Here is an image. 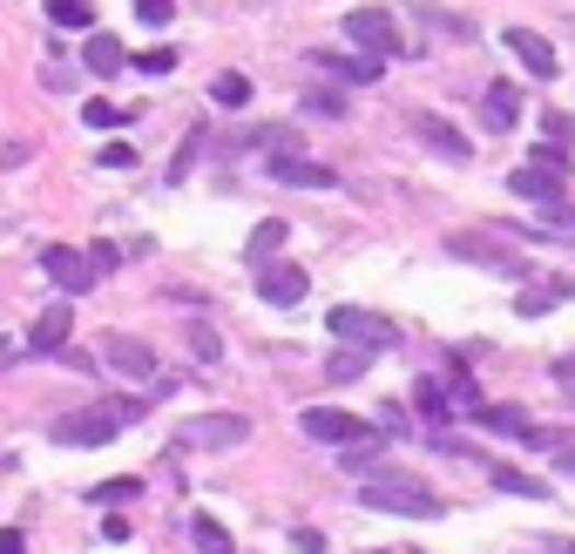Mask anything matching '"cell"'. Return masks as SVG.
<instances>
[{
  "instance_id": "cell-19",
  "label": "cell",
  "mask_w": 575,
  "mask_h": 554,
  "mask_svg": "<svg viewBox=\"0 0 575 554\" xmlns=\"http://www.w3.org/2000/svg\"><path fill=\"white\" fill-rule=\"evenodd\" d=\"M82 61H89V74H115V68H123L129 55H123V42H115V34H89Z\"/></svg>"
},
{
  "instance_id": "cell-15",
  "label": "cell",
  "mask_w": 575,
  "mask_h": 554,
  "mask_svg": "<svg viewBox=\"0 0 575 554\" xmlns=\"http://www.w3.org/2000/svg\"><path fill=\"white\" fill-rule=\"evenodd\" d=\"M413 129H419V136H427V149H440V155H447V163H468V155H474V142H468V136H460L453 123H434V115H413Z\"/></svg>"
},
{
  "instance_id": "cell-30",
  "label": "cell",
  "mask_w": 575,
  "mask_h": 554,
  "mask_svg": "<svg viewBox=\"0 0 575 554\" xmlns=\"http://www.w3.org/2000/svg\"><path fill=\"white\" fill-rule=\"evenodd\" d=\"M136 21L142 27H170L176 21V0H136Z\"/></svg>"
},
{
  "instance_id": "cell-27",
  "label": "cell",
  "mask_w": 575,
  "mask_h": 554,
  "mask_svg": "<svg viewBox=\"0 0 575 554\" xmlns=\"http://www.w3.org/2000/svg\"><path fill=\"white\" fill-rule=\"evenodd\" d=\"M555 298H562L555 285H534V291H521V298H515V311H521V319H542V311H555Z\"/></svg>"
},
{
  "instance_id": "cell-11",
  "label": "cell",
  "mask_w": 575,
  "mask_h": 554,
  "mask_svg": "<svg viewBox=\"0 0 575 554\" xmlns=\"http://www.w3.org/2000/svg\"><path fill=\"white\" fill-rule=\"evenodd\" d=\"M502 42L515 48V61H521L528 74H542V82H549V74L562 68V61H555V48H549V34H534V27H508Z\"/></svg>"
},
{
  "instance_id": "cell-38",
  "label": "cell",
  "mask_w": 575,
  "mask_h": 554,
  "mask_svg": "<svg viewBox=\"0 0 575 554\" xmlns=\"http://www.w3.org/2000/svg\"><path fill=\"white\" fill-rule=\"evenodd\" d=\"M304 108H312V115H338V108H345V95H312Z\"/></svg>"
},
{
  "instance_id": "cell-17",
  "label": "cell",
  "mask_w": 575,
  "mask_h": 554,
  "mask_svg": "<svg viewBox=\"0 0 575 554\" xmlns=\"http://www.w3.org/2000/svg\"><path fill=\"white\" fill-rule=\"evenodd\" d=\"M487 481L502 487V494H515V500H549V487L534 481V473H521V466H502V460H487Z\"/></svg>"
},
{
  "instance_id": "cell-20",
  "label": "cell",
  "mask_w": 575,
  "mask_h": 554,
  "mask_svg": "<svg viewBox=\"0 0 575 554\" xmlns=\"http://www.w3.org/2000/svg\"><path fill=\"white\" fill-rule=\"evenodd\" d=\"M481 426L487 432H508V440H528V432H534V419L521 406H481Z\"/></svg>"
},
{
  "instance_id": "cell-18",
  "label": "cell",
  "mask_w": 575,
  "mask_h": 554,
  "mask_svg": "<svg viewBox=\"0 0 575 554\" xmlns=\"http://www.w3.org/2000/svg\"><path fill=\"white\" fill-rule=\"evenodd\" d=\"M312 61H319L325 74H338V82H379V68H387V61H366V55H359V61H345V55H325V48H319Z\"/></svg>"
},
{
  "instance_id": "cell-39",
  "label": "cell",
  "mask_w": 575,
  "mask_h": 554,
  "mask_svg": "<svg viewBox=\"0 0 575 554\" xmlns=\"http://www.w3.org/2000/svg\"><path fill=\"white\" fill-rule=\"evenodd\" d=\"M0 554H27V534H21V528H8V534H0Z\"/></svg>"
},
{
  "instance_id": "cell-4",
  "label": "cell",
  "mask_w": 575,
  "mask_h": 554,
  "mask_svg": "<svg viewBox=\"0 0 575 554\" xmlns=\"http://www.w3.org/2000/svg\"><path fill=\"white\" fill-rule=\"evenodd\" d=\"M298 426L312 432V440H325V447H366V440H387L372 419H359V413H338V406H304L298 413Z\"/></svg>"
},
{
  "instance_id": "cell-26",
  "label": "cell",
  "mask_w": 575,
  "mask_h": 554,
  "mask_svg": "<svg viewBox=\"0 0 575 554\" xmlns=\"http://www.w3.org/2000/svg\"><path fill=\"white\" fill-rule=\"evenodd\" d=\"M453 400H460V413H468V419H481V406H487V400H481V385L468 379V359L453 366Z\"/></svg>"
},
{
  "instance_id": "cell-2",
  "label": "cell",
  "mask_w": 575,
  "mask_h": 554,
  "mask_svg": "<svg viewBox=\"0 0 575 554\" xmlns=\"http://www.w3.org/2000/svg\"><path fill=\"white\" fill-rule=\"evenodd\" d=\"M359 500L379 513H406V521H440L447 513V500L413 473H372V481H359Z\"/></svg>"
},
{
  "instance_id": "cell-31",
  "label": "cell",
  "mask_w": 575,
  "mask_h": 554,
  "mask_svg": "<svg viewBox=\"0 0 575 554\" xmlns=\"http://www.w3.org/2000/svg\"><path fill=\"white\" fill-rule=\"evenodd\" d=\"M534 170H549V176H568V149H562V142H534Z\"/></svg>"
},
{
  "instance_id": "cell-22",
  "label": "cell",
  "mask_w": 575,
  "mask_h": 554,
  "mask_svg": "<svg viewBox=\"0 0 575 554\" xmlns=\"http://www.w3.org/2000/svg\"><path fill=\"white\" fill-rule=\"evenodd\" d=\"M278 244H285V223L272 217V223H257V230H251V251H244V257L264 270V264H278Z\"/></svg>"
},
{
  "instance_id": "cell-6",
  "label": "cell",
  "mask_w": 575,
  "mask_h": 554,
  "mask_svg": "<svg viewBox=\"0 0 575 554\" xmlns=\"http://www.w3.org/2000/svg\"><path fill=\"white\" fill-rule=\"evenodd\" d=\"M338 34H345V42H353L366 61H387V55H393V14H387V8H353V14L338 21Z\"/></svg>"
},
{
  "instance_id": "cell-3",
  "label": "cell",
  "mask_w": 575,
  "mask_h": 554,
  "mask_svg": "<svg viewBox=\"0 0 575 554\" xmlns=\"http://www.w3.org/2000/svg\"><path fill=\"white\" fill-rule=\"evenodd\" d=\"M325 332L338 345H359V351H393L400 345V325L379 319V311H366V304H332L325 311Z\"/></svg>"
},
{
  "instance_id": "cell-1",
  "label": "cell",
  "mask_w": 575,
  "mask_h": 554,
  "mask_svg": "<svg viewBox=\"0 0 575 554\" xmlns=\"http://www.w3.org/2000/svg\"><path fill=\"white\" fill-rule=\"evenodd\" d=\"M149 406L142 400H108V406H82V413H68V419H55L48 426V440L55 447H108L123 426H136Z\"/></svg>"
},
{
  "instance_id": "cell-37",
  "label": "cell",
  "mask_w": 575,
  "mask_h": 554,
  "mask_svg": "<svg viewBox=\"0 0 575 554\" xmlns=\"http://www.w3.org/2000/svg\"><path fill=\"white\" fill-rule=\"evenodd\" d=\"M95 500H136V481H115V487H95Z\"/></svg>"
},
{
  "instance_id": "cell-29",
  "label": "cell",
  "mask_w": 575,
  "mask_h": 554,
  "mask_svg": "<svg viewBox=\"0 0 575 554\" xmlns=\"http://www.w3.org/2000/svg\"><path fill=\"white\" fill-rule=\"evenodd\" d=\"M413 14L427 21V27H447V34H474V21H460V14H447V8H427V0H419Z\"/></svg>"
},
{
  "instance_id": "cell-42",
  "label": "cell",
  "mask_w": 575,
  "mask_h": 554,
  "mask_svg": "<svg viewBox=\"0 0 575 554\" xmlns=\"http://www.w3.org/2000/svg\"><path fill=\"white\" fill-rule=\"evenodd\" d=\"M555 372H562V379H575V359H562V366H555Z\"/></svg>"
},
{
  "instance_id": "cell-10",
  "label": "cell",
  "mask_w": 575,
  "mask_h": 554,
  "mask_svg": "<svg viewBox=\"0 0 575 554\" xmlns=\"http://www.w3.org/2000/svg\"><path fill=\"white\" fill-rule=\"evenodd\" d=\"M264 170H272L278 183H291V189H332L338 183L332 163H304V155H264Z\"/></svg>"
},
{
  "instance_id": "cell-32",
  "label": "cell",
  "mask_w": 575,
  "mask_h": 554,
  "mask_svg": "<svg viewBox=\"0 0 575 554\" xmlns=\"http://www.w3.org/2000/svg\"><path fill=\"white\" fill-rule=\"evenodd\" d=\"M82 123H89V129H115V123H123V108L95 95V102H82Z\"/></svg>"
},
{
  "instance_id": "cell-9",
  "label": "cell",
  "mask_w": 575,
  "mask_h": 554,
  "mask_svg": "<svg viewBox=\"0 0 575 554\" xmlns=\"http://www.w3.org/2000/svg\"><path fill=\"white\" fill-rule=\"evenodd\" d=\"M304 291H312V277H304L298 264H264V270H257V298H264V304H278V311L304 304Z\"/></svg>"
},
{
  "instance_id": "cell-28",
  "label": "cell",
  "mask_w": 575,
  "mask_h": 554,
  "mask_svg": "<svg viewBox=\"0 0 575 554\" xmlns=\"http://www.w3.org/2000/svg\"><path fill=\"white\" fill-rule=\"evenodd\" d=\"M366 359H372V351H359V345H338V351H332V379H359V372H366Z\"/></svg>"
},
{
  "instance_id": "cell-40",
  "label": "cell",
  "mask_w": 575,
  "mask_h": 554,
  "mask_svg": "<svg viewBox=\"0 0 575 554\" xmlns=\"http://www.w3.org/2000/svg\"><path fill=\"white\" fill-rule=\"evenodd\" d=\"M562 473H575V440H568V447H562Z\"/></svg>"
},
{
  "instance_id": "cell-7",
  "label": "cell",
  "mask_w": 575,
  "mask_h": 554,
  "mask_svg": "<svg viewBox=\"0 0 575 554\" xmlns=\"http://www.w3.org/2000/svg\"><path fill=\"white\" fill-rule=\"evenodd\" d=\"M42 270L55 277V285H61L68 298L95 291V277H102V270H95V257H89V251H74V244H48V251H42Z\"/></svg>"
},
{
  "instance_id": "cell-21",
  "label": "cell",
  "mask_w": 575,
  "mask_h": 554,
  "mask_svg": "<svg viewBox=\"0 0 575 554\" xmlns=\"http://www.w3.org/2000/svg\"><path fill=\"white\" fill-rule=\"evenodd\" d=\"M189 541H197V554H238L230 528H223V521H210V513H197V521H189Z\"/></svg>"
},
{
  "instance_id": "cell-24",
  "label": "cell",
  "mask_w": 575,
  "mask_h": 554,
  "mask_svg": "<svg viewBox=\"0 0 575 554\" xmlns=\"http://www.w3.org/2000/svg\"><path fill=\"white\" fill-rule=\"evenodd\" d=\"M48 21H55V27H74V34H89V27H95V8H89V0H48Z\"/></svg>"
},
{
  "instance_id": "cell-25",
  "label": "cell",
  "mask_w": 575,
  "mask_h": 554,
  "mask_svg": "<svg viewBox=\"0 0 575 554\" xmlns=\"http://www.w3.org/2000/svg\"><path fill=\"white\" fill-rule=\"evenodd\" d=\"M183 345L197 351V359H223V338H217V332H210L204 319H189V325H183Z\"/></svg>"
},
{
  "instance_id": "cell-5",
  "label": "cell",
  "mask_w": 575,
  "mask_h": 554,
  "mask_svg": "<svg viewBox=\"0 0 575 554\" xmlns=\"http://www.w3.org/2000/svg\"><path fill=\"white\" fill-rule=\"evenodd\" d=\"M244 440H251L244 413H197L176 426V447H244Z\"/></svg>"
},
{
  "instance_id": "cell-41",
  "label": "cell",
  "mask_w": 575,
  "mask_h": 554,
  "mask_svg": "<svg viewBox=\"0 0 575 554\" xmlns=\"http://www.w3.org/2000/svg\"><path fill=\"white\" fill-rule=\"evenodd\" d=\"M555 217H562V223H568V230H575V210H568V204H562V210H555Z\"/></svg>"
},
{
  "instance_id": "cell-13",
  "label": "cell",
  "mask_w": 575,
  "mask_h": 554,
  "mask_svg": "<svg viewBox=\"0 0 575 554\" xmlns=\"http://www.w3.org/2000/svg\"><path fill=\"white\" fill-rule=\"evenodd\" d=\"M68 338H74V304H48L27 332V351H68Z\"/></svg>"
},
{
  "instance_id": "cell-23",
  "label": "cell",
  "mask_w": 575,
  "mask_h": 554,
  "mask_svg": "<svg viewBox=\"0 0 575 554\" xmlns=\"http://www.w3.org/2000/svg\"><path fill=\"white\" fill-rule=\"evenodd\" d=\"M210 102H217V108H244V102H251V74H238V68L217 74V82H210Z\"/></svg>"
},
{
  "instance_id": "cell-12",
  "label": "cell",
  "mask_w": 575,
  "mask_h": 554,
  "mask_svg": "<svg viewBox=\"0 0 575 554\" xmlns=\"http://www.w3.org/2000/svg\"><path fill=\"white\" fill-rule=\"evenodd\" d=\"M481 123H487V136H508V129L521 123V89H515V82H487V95H481Z\"/></svg>"
},
{
  "instance_id": "cell-34",
  "label": "cell",
  "mask_w": 575,
  "mask_h": 554,
  "mask_svg": "<svg viewBox=\"0 0 575 554\" xmlns=\"http://www.w3.org/2000/svg\"><path fill=\"white\" fill-rule=\"evenodd\" d=\"M291 554H325V534L319 528H291Z\"/></svg>"
},
{
  "instance_id": "cell-35",
  "label": "cell",
  "mask_w": 575,
  "mask_h": 554,
  "mask_svg": "<svg viewBox=\"0 0 575 554\" xmlns=\"http://www.w3.org/2000/svg\"><path fill=\"white\" fill-rule=\"evenodd\" d=\"M129 163H136L129 142H108V149H102V170H129Z\"/></svg>"
},
{
  "instance_id": "cell-14",
  "label": "cell",
  "mask_w": 575,
  "mask_h": 554,
  "mask_svg": "<svg viewBox=\"0 0 575 554\" xmlns=\"http://www.w3.org/2000/svg\"><path fill=\"white\" fill-rule=\"evenodd\" d=\"M508 189H515V196H528V204H542V210H562V204H568V196H562V176L534 170V163H528V170H515V176H508Z\"/></svg>"
},
{
  "instance_id": "cell-33",
  "label": "cell",
  "mask_w": 575,
  "mask_h": 554,
  "mask_svg": "<svg viewBox=\"0 0 575 554\" xmlns=\"http://www.w3.org/2000/svg\"><path fill=\"white\" fill-rule=\"evenodd\" d=\"M176 68V48H142L136 55V74H170Z\"/></svg>"
},
{
  "instance_id": "cell-8",
  "label": "cell",
  "mask_w": 575,
  "mask_h": 554,
  "mask_svg": "<svg viewBox=\"0 0 575 554\" xmlns=\"http://www.w3.org/2000/svg\"><path fill=\"white\" fill-rule=\"evenodd\" d=\"M102 366H108V372H123V379H136V385H157V351H149L142 338L108 332V338H102Z\"/></svg>"
},
{
  "instance_id": "cell-36",
  "label": "cell",
  "mask_w": 575,
  "mask_h": 554,
  "mask_svg": "<svg viewBox=\"0 0 575 554\" xmlns=\"http://www.w3.org/2000/svg\"><path fill=\"white\" fill-rule=\"evenodd\" d=\"M542 129H549L555 142H568V136H575V123H568V115H542Z\"/></svg>"
},
{
  "instance_id": "cell-16",
  "label": "cell",
  "mask_w": 575,
  "mask_h": 554,
  "mask_svg": "<svg viewBox=\"0 0 575 554\" xmlns=\"http://www.w3.org/2000/svg\"><path fill=\"white\" fill-rule=\"evenodd\" d=\"M413 406H419V419H427V426H447V419H460V413H453V400H447V385H440L434 372L413 385Z\"/></svg>"
}]
</instances>
